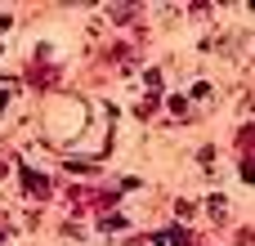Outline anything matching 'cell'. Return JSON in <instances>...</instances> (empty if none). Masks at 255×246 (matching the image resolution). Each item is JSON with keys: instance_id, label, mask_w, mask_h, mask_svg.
<instances>
[{"instance_id": "6da1fadb", "label": "cell", "mask_w": 255, "mask_h": 246, "mask_svg": "<svg viewBox=\"0 0 255 246\" xmlns=\"http://www.w3.org/2000/svg\"><path fill=\"white\" fill-rule=\"evenodd\" d=\"M22 188H31L36 197H49V179L36 175V170H22Z\"/></svg>"}, {"instance_id": "7a4b0ae2", "label": "cell", "mask_w": 255, "mask_h": 246, "mask_svg": "<svg viewBox=\"0 0 255 246\" xmlns=\"http://www.w3.org/2000/svg\"><path fill=\"white\" fill-rule=\"evenodd\" d=\"M161 242H170V246H188V233H184V229H170Z\"/></svg>"}, {"instance_id": "3957f363", "label": "cell", "mask_w": 255, "mask_h": 246, "mask_svg": "<svg viewBox=\"0 0 255 246\" xmlns=\"http://www.w3.org/2000/svg\"><path fill=\"white\" fill-rule=\"evenodd\" d=\"M4 103H9V94H0V112H4Z\"/></svg>"}]
</instances>
